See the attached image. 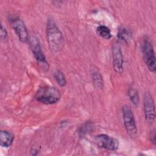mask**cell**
Here are the masks:
<instances>
[{"label": "cell", "mask_w": 156, "mask_h": 156, "mask_svg": "<svg viewBox=\"0 0 156 156\" xmlns=\"http://www.w3.org/2000/svg\"><path fill=\"white\" fill-rule=\"evenodd\" d=\"M46 38L50 50L54 53L60 51L64 46V38L55 21L49 17L46 23Z\"/></svg>", "instance_id": "1"}, {"label": "cell", "mask_w": 156, "mask_h": 156, "mask_svg": "<svg viewBox=\"0 0 156 156\" xmlns=\"http://www.w3.org/2000/svg\"><path fill=\"white\" fill-rule=\"evenodd\" d=\"M34 98L39 102L46 105L57 103L61 98L60 91L54 87L44 85L40 87L36 91Z\"/></svg>", "instance_id": "2"}, {"label": "cell", "mask_w": 156, "mask_h": 156, "mask_svg": "<svg viewBox=\"0 0 156 156\" xmlns=\"http://www.w3.org/2000/svg\"><path fill=\"white\" fill-rule=\"evenodd\" d=\"M141 51L143 60L149 70L155 73L156 70V60L153 45L149 38L143 40L141 44Z\"/></svg>", "instance_id": "3"}, {"label": "cell", "mask_w": 156, "mask_h": 156, "mask_svg": "<svg viewBox=\"0 0 156 156\" xmlns=\"http://www.w3.org/2000/svg\"><path fill=\"white\" fill-rule=\"evenodd\" d=\"M29 40L32 52L38 65L44 71H47L49 68V64L42 50L40 40L35 36L32 37Z\"/></svg>", "instance_id": "4"}, {"label": "cell", "mask_w": 156, "mask_h": 156, "mask_svg": "<svg viewBox=\"0 0 156 156\" xmlns=\"http://www.w3.org/2000/svg\"><path fill=\"white\" fill-rule=\"evenodd\" d=\"M8 21L14 30L19 40L22 43H27L30 38L27 27L24 21L18 16L9 15Z\"/></svg>", "instance_id": "5"}, {"label": "cell", "mask_w": 156, "mask_h": 156, "mask_svg": "<svg viewBox=\"0 0 156 156\" xmlns=\"http://www.w3.org/2000/svg\"><path fill=\"white\" fill-rule=\"evenodd\" d=\"M122 114L126 132L130 137H135L137 135V127L132 110L128 105H124L122 108Z\"/></svg>", "instance_id": "6"}, {"label": "cell", "mask_w": 156, "mask_h": 156, "mask_svg": "<svg viewBox=\"0 0 156 156\" xmlns=\"http://www.w3.org/2000/svg\"><path fill=\"white\" fill-rule=\"evenodd\" d=\"M143 110L147 122L153 124L155 119V104L152 95L148 92H146L143 96Z\"/></svg>", "instance_id": "7"}, {"label": "cell", "mask_w": 156, "mask_h": 156, "mask_svg": "<svg viewBox=\"0 0 156 156\" xmlns=\"http://www.w3.org/2000/svg\"><path fill=\"white\" fill-rule=\"evenodd\" d=\"M94 140L99 147L108 151H115L119 147L118 140L107 134H99L95 136Z\"/></svg>", "instance_id": "8"}, {"label": "cell", "mask_w": 156, "mask_h": 156, "mask_svg": "<svg viewBox=\"0 0 156 156\" xmlns=\"http://www.w3.org/2000/svg\"><path fill=\"white\" fill-rule=\"evenodd\" d=\"M113 58V67L114 71L121 74L123 71V55L121 49L118 43H114L112 46Z\"/></svg>", "instance_id": "9"}, {"label": "cell", "mask_w": 156, "mask_h": 156, "mask_svg": "<svg viewBox=\"0 0 156 156\" xmlns=\"http://www.w3.org/2000/svg\"><path fill=\"white\" fill-rule=\"evenodd\" d=\"M14 140L13 134L8 130H1L0 132V145L2 147H10Z\"/></svg>", "instance_id": "10"}, {"label": "cell", "mask_w": 156, "mask_h": 156, "mask_svg": "<svg viewBox=\"0 0 156 156\" xmlns=\"http://www.w3.org/2000/svg\"><path fill=\"white\" fill-rule=\"evenodd\" d=\"M117 37L119 41L127 43L132 38V34L130 31L126 27L121 26L119 28Z\"/></svg>", "instance_id": "11"}, {"label": "cell", "mask_w": 156, "mask_h": 156, "mask_svg": "<svg viewBox=\"0 0 156 156\" xmlns=\"http://www.w3.org/2000/svg\"><path fill=\"white\" fill-rule=\"evenodd\" d=\"M91 79L94 87L97 88L101 89L104 87V80L101 73L96 71H93L91 73Z\"/></svg>", "instance_id": "12"}, {"label": "cell", "mask_w": 156, "mask_h": 156, "mask_svg": "<svg viewBox=\"0 0 156 156\" xmlns=\"http://www.w3.org/2000/svg\"><path fill=\"white\" fill-rule=\"evenodd\" d=\"M96 33L101 37L106 40L110 39L112 36L110 29L107 26L104 25H100L97 27Z\"/></svg>", "instance_id": "13"}, {"label": "cell", "mask_w": 156, "mask_h": 156, "mask_svg": "<svg viewBox=\"0 0 156 156\" xmlns=\"http://www.w3.org/2000/svg\"><path fill=\"white\" fill-rule=\"evenodd\" d=\"M127 94L131 102L135 106H137L140 102V96L138 91L134 88H130L128 90Z\"/></svg>", "instance_id": "14"}, {"label": "cell", "mask_w": 156, "mask_h": 156, "mask_svg": "<svg viewBox=\"0 0 156 156\" xmlns=\"http://www.w3.org/2000/svg\"><path fill=\"white\" fill-rule=\"evenodd\" d=\"M54 79L57 84L60 87H64L66 84V79L65 74L60 70H56L54 73Z\"/></svg>", "instance_id": "15"}, {"label": "cell", "mask_w": 156, "mask_h": 156, "mask_svg": "<svg viewBox=\"0 0 156 156\" xmlns=\"http://www.w3.org/2000/svg\"><path fill=\"white\" fill-rule=\"evenodd\" d=\"M94 126L93 124L90 122H87L82 124L79 129V134L80 136H83L87 133L91 132L92 130H93Z\"/></svg>", "instance_id": "16"}, {"label": "cell", "mask_w": 156, "mask_h": 156, "mask_svg": "<svg viewBox=\"0 0 156 156\" xmlns=\"http://www.w3.org/2000/svg\"><path fill=\"white\" fill-rule=\"evenodd\" d=\"M0 35H1V38L2 40H5L6 39V38L7 37V31L5 26H4L2 23H1V24Z\"/></svg>", "instance_id": "17"}, {"label": "cell", "mask_w": 156, "mask_h": 156, "mask_svg": "<svg viewBox=\"0 0 156 156\" xmlns=\"http://www.w3.org/2000/svg\"><path fill=\"white\" fill-rule=\"evenodd\" d=\"M149 138L151 142L155 145V129H153L150 132Z\"/></svg>", "instance_id": "18"}]
</instances>
